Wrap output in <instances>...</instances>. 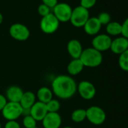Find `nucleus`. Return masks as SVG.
I'll use <instances>...</instances> for the list:
<instances>
[{"label": "nucleus", "mask_w": 128, "mask_h": 128, "mask_svg": "<svg viewBox=\"0 0 128 128\" xmlns=\"http://www.w3.org/2000/svg\"><path fill=\"white\" fill-rule=\"evenodd\" d=\"M51 90L60 99H70L77 92V84L70 76L60 75L52 81Z\"/></svg>", "instance_id": "f257e3e1"}, {"label": "nucleus", "mask_w": 128, "mask_h": 128, "mask_svg": "<svg viewBox=\"0 0 128 128\" xmlns=\"http://www.w3.org/2000/svg\"><path fill=\"white\" fill-rule=\"evenodd\" d=\"M79 59L84 64V67L95 68L101 65L103 56L101 52L91 47L84 49Z\"/></svg>", "instance_id": "f03ea898"}, {"label": "nucleus", "mask_w": 128, "mask_h": 128, "mask_svg": "<svg viewBox=\"0 0 128 128\" xmlns=\"http://www.w3.org/2000/svg\"><path fill=\"white\" fill-rule=\"evenodd\" d=\"M89 18H90L89 10L79 6L76 7L74 9H72V12L70 21L72 26L79 28V27H83Z\"/></svg>", "instance_id": "7ed1b4c3"}, {"label": "nucleus", "mask_w": 128, "mask_h": 128, "mask_svg": "<svg viewBox=\"0 0 128 128\" xmlns=\"http://www.w3.org/2000/svg\"><path fill=\"white\" fill-rule=\"evenodd\" d=\"M86 119L92 124L101 125L106 120V114L100 106H92L86 109Z\"/></svg>", "instance_id": "20e7f679"}, {"label": "nucleus", "mask_w": 128, "mask_h": 128, "mask_svg": "<svg viewBox=\"0 0 128 128\" xmlns=\"http://www.w3.org/2000/svg\"><path fill=\"white\" fill-rule=\"evenodd\" d=\"M2 116L7 120H16L23 114V108L19 102H8L2 111Z\"/></svg>", "instance_id": "39448f33"}, {"label": "nucleus", "mask_w": 128, "mask_h": 128, "mask_svg": "<svg viewBox=\"0 0 128 128\" xmlns=\"http://www.w3.org/2000/svg\"><path fill=\"white\" fill-rule=\"evenodd\" d=\"M60 26V21L53 13L42 17L40 21V29L45 34H52L55 32Z\"/></svg>", "instance_id": "423d86ee"}, {"label": "nucleus", "mask_w": 128, "mask_h": 128, "mask_svg": "<svg viewBox=\"0 0 128 128\" xmlns=\"http://www.w3.org/2000/svg\"><path fill=\"white\" fill-rule=\"evenodd\" d=\"M72 7L65 2L57 3L56 6L53 8V14L56 19L60 22L65 23L70 20L72 15Z\"/></svg>", "instance_id": "0eeeda50"}, {"label": "nucleus", "mask_w": 128, "mask_h": 128, "mask_svg": "<svg viewBox=\"0 0 128 128\" xmlns=\"http://www.w3.org/2000/svg\"><path fill=\"white\" fill-rule=\"evenodd\" d=\"M9 34L12 38L17 41L24 42L29 38L30 36V30L22 24H14L9 28Z\"/></svg>", "instance_id": "6e6552de"}, {"label": "nucleus", "mask_w": 128, "mask_h": 128, "mask_svg": "<svg viewBox=\"0 0 128 128\" xmlns=\"http://www.w3.org/2000/svg\"><path fill=\"white\" fill-rule=\"evenodd\" d=\"M112 38L107 34H97L92 39V48L100 52L110 50L112 44Z\"/></svg>", "instance_id": "1a4fd4ad"}, {"label": "nucleus", "mask_w": 128, "mask_h": 128, "mask_svg": "<svg viewBox=\"0 0 128 128\" xmlns=\"http://www.w3.org/2000/svg\"><path fill=\"white\" fill-rule=\"evenodd\" d=\"M77 91L81 97L85 100H90L94 98L96 90L93 83L88 81H82L77 84Z\"/></svg>", "instance_id": "9d476101"}, {"label": "nucleus", "mask_w": 128, "mask_h": 128, "mask_svg": "<svg viewBox=\"0 0 128 128\" xmlns=\"http://www.w3.org/2000/svg\"><path fill=\"white\" fill-rule=\"evenodd\" d=\"M42 121L44 128H60L62 118L58 112H48Z\"/></svg>", "instance_id": "9b49d317"}, {"label": "nucleus", "mask_w": 128, "mask_h": 128, "mask_svg": "<svg viewBox=\"0 0 128 128\" xmlns=\"http://www.w3.org/2000/svg\"><path fill=\"white\" fill-rule=\"evenodd\" d=\"M128 49V39L123 37L119 36L112 39L110 50L114 54L120 55L124 53L125 50Z\"/></svg>", "instance_id": "f8f14e48"}, {"label": "nucleus", "mask_w": 128, "mask_h": 128, "mask_svg": "<svg viewBox=\"0 0 128 128\" xmlns=\"http://www.w3.org/2000/svg\"><path fill=\"white\" fill-rule=\"evenodd\" d=\"M48 112L46 104L39 101H36L30 108V115L34 118L36 121H42Z\"/></svg>", "instance_id": "ddd939ff"}, {"label": "nucleus", "mask_w": 128, "mask_h": 128, "mask_svg": "<svg viewBox=\"0 0 128 128\" xmlns=\"http://www.w3.org/2000/svg\"><path fill=\"white\" fill-rule=\"evenodd\" d=\"M102 27L101 24L96 17L90 18L83 26L84 32L89 36H96Z\"/></svg>", "instance_id": "4468645a"}, {"label": "nucleus", "mask_w": 128, "mask_h": 128, "mask_svg": "<svg viewBox=\"0 0 128 128\" xmlns=\"http://www.w3.org/2000/svg\"><path fill=\"white\" fill-rule=\"evenodd\" d=\"M83 50L82 43L77 39H72L67 44V51L72 59H79Z\"/></svg>", "instance_id": "2eb2a0df"}, {"label": "nucleus", "mask_w": 128, "mask_h": 128, "mask_svg": "<svg viewBox=\"0 0 128 128\" xmlns=\"http://www.w3.org/2000/svg\"><path fill=\"white\" fill-rule=\"evenodd\" d=\"M24 90L17 85H13L9 87L6 90V97L8 102H20V99L24 94Z\"/></svg>", "instance_id": "dca6fc26"}, {"label": "nucleus", "mask_w": 128, "mask_h": 128, "mask_svg": "<svg viewBox=\"0 0 128 128\" xmlns=\"http://www.w3.org/2000/svg\"><path fill=\"white\" fill-rule=\"evenodd\" d=\"M84 68V64L80 59H72L67 66V72L71 76H78Z\"/></svg>", "instance_id": "f3484780"}, {"label": "nucleus", "mask_w": 128, "mask_h": 128, "mask_svg": "<svg viewBox=\"0 0 128 128\" xmlns=\"http://www.w3.org/2000/svg\"><path fill=\"white\" fill-rule=\"evenodd\" d=\"M36 102V95L32 91H26L24 92V94L19 103L24 109H30Z\"/></svg>", "instance_id": "a211bd4d"}, {"label": "nucleus", "mask_w": 128, "mask_h": 128, "mask_svg": "<svg viewBox=\"0 0 128 128\" xmlns=\"http://www.w3.org/2000/svg\"><path fill=\"white\" fill-rule=\"evenodd\" d=\"M53 95L51 89L48 87H42L37 91L36 98H38L39 102L46 104L53 99Z\"/></svg>", "instance_id": "6ab92c4d"}, {"label": "nucleus", "mask_w": 128, "mask_h": 128, "mask_svg": "<svg viewBox=\"0 0 128 128\" xmlns=\"http://www.w3.org/2000/svg\"><path fill=\"white\" fill-rule=\"evenodd\" d=\"M106 32L109 36H118L121 35L122 26L121 24L117 21H111L106 25Z\"/></svg>", "instance_id": "aec40b11"}, {"label": "nucleus", "mask_w": 128, "mask_h": 128, "mask_svg": "<svg viewBox=\"0 0 128 128\" xmlns=\"http://www.w3.org/2000/svg\"><path fill=\"white\" fill-rule=\"evenodd\" d=\"M71 119L75 123L83 122L86 119V109L77 108L74 110L71 114Z\"/></svg>", "instance_id": "412c9836"}, {"label": "nucleus", "mask_w": 128, "mask_h": 128, "mask_svg": "<svg viewBox=\"0 0 128 128\" xmlns=\"http://www.w3.org/2000/svg\"><path fill=\"white\" fill-rule=\"evenodd\" d=\"M118 65L122 70L128 72V49L119 55Z\"/></svg>", "instance_id": "4be33fe9"}, {"label": "nucleus", "mask_w": 128, "mask_h": 128, "mask_svg": "<svg viewBox=\"0 0 128 128\" xmlns=\"http://www.w3.org/2000/svg\"><path fill=\"white\" fill-rule=\"evenodd\" d=\"M23 125L24 128H35L37 126V121L30 114L26 115L23 119Z\"/></svg>", "instance_id": "5701e85b"}, {"label": "nucleus", "mask_w": 128, "mask_h": 128, "mask_svg": "<svg viewBox=\"0 0 128 128\" xmlns=\"http://www.w3.org/2000/svg\"><path fill=\"white\" fill-rule=\"evenodd\" d=\"M47 109L48 112H58L60 108V103L57 100L52 99L48 103H46Z\"/></svg>", "instance_id": "b1692460"}, {"label": "nucleus", "mask_w": 128, "mask_h": 128, "mask_svg": "<svg viewBox=\"0 0 128 128\" xmlns=\"http://www.w3.org/2000/svg\"><path fill=\"white\" fill-rule=\"evenodd\" d=\"M97 19L99 20L100 23L101 24V25H107L108 23L111 22V16L107 12H101L98 17H96Z\"/></svg>", "instance_id": "393cba45"}, {"label": "nucleus", "mask_w": 128, "mask_h": 128, "mask_svg": "<svg viewBox=\"0 0 128 128\" xmlns=\"http://www.w3.org/2000/svg\"><path fill=\"white\" fill-rule=\"evenodd\" d=\"M96 2V0H81L80 6L86 9H90L93 8Z\"/></svg>", "instance_id": "a878e982"}, {"label": "nucleus", "mask_w": 128, "mask_h": 128, "mask_svg": "<svg viewBox=\"0 0 128 128\" xmlns=\"http://www.w3.org/2000/svg\"><path fill=\"white\" fill-rule=\"evenodd\" d=\"M38 12L42 17H44L50 13V8L44 4H41L38 8Z\"/></svg>", "instance_id": "bb28decb"}, {"label": "nucleus", "mask_w": 128, "mask_h": 128, "mask_svg": "<svg viewBox=\"0 0 128 128\" xmlns=\"http://www.w3.org/2000/svg\"><path fill=\"white\" fill-rule=\"evenodd\" d=\"M122 26V32L121 35L123 37L128 39V18L125 19V20L121 24Z\"/></svg>", "instance_id": "cd10ccee"}, {"label": "nucleus", "mask_w": 128, "mask_h": 128, "mask_svg": "<svg viewBox=\"0 0 128 128\" xmlns=\"http://www.w3.org/2000/svg\"><path fill=\"white\" fill-rule=\"evenodd\" d=\"M4 128H21L20 124L17 120H8Z\"/></svg>", "instance_id": "c85d7f7f"}, {"label": "nucleus", "mask_w": 128, "mask_h": 128, "mask_svg": "<svg viewBox=\"0 0 128 128\" xmlns=\"http://www.w3.org/2000/svg\"><path fill=\"white\" fill-rule=\"evenodd\" d=\"M43 4L49 7L50 8H54L58 3V0H42Z\"/></svg>", "instance_id": "c756f323"}, {"label": "nucleus", "mask_w": 128, "mask_h": 128, "mask_svg": "<svg viewBox=\"0 0 128 128\" xmlns=\"http://www.w3.org/2000/svg\"><path fill=\"white\" fill-rule=\"evenodd\" d=\"M8 102V100L6 97V96L0 94V112H2L4 107L6 106V103Z\"/></svg>", "instance_id": "7c9ffc66"}, {"label": "nucleus", "mask_w": 128, "mask_h": 128, "mask_svg": "<svg viewBox=\"0 0 128 128\" xmlns=\"http://www.w3.org/2000/svg\"><path fill=\"white\" fill-rule=\"evenodd\" d=\"M2 21H3V16L1 13H0V24L2 23Z\"/></svg>", "instance_id": "2f4dec72"}, {"label": "nucleus", "mask_w": 128, "mask_h": 128, "mask_svg": "<svg viewBox=\"0 0 128 128\" xmlns=\"http://www.w3.org/2000/svg\"><path fill=\"white\" fill-rule=\"evenodd\" d=\"M62 128H72V127H71V126H64Z\"/></svg>", "instance_id": "473e14b6"}, {"label": "nucleus", "mask_w": 128, "mask_h": 128, "mask_svg": "<svg viewBox=\"0 0 128 128\" xmlns=\"http://www.w3.org/2000/svg\"><path fill=\"white\" fill-rule=\"evenodd\" d=\"M0 128H2V124H1V123H0Z\"/></svg>", "instance_id": "72a5a7b5"}, {"label": "nucleus", "mask_w": 128, "mask_h": 128, "mask_svg": "<svg viewBox=\"0 0 128 128\" xmlns=\"http://www.w3.org/2000/svg\"><path fill=\"white\" fill-rule=\"evenodd\" d=\"M35 128H40V127H38V126H36V127H35Z\"/></svg>", "instance_id": "f704fd0d"}]
</instances>
